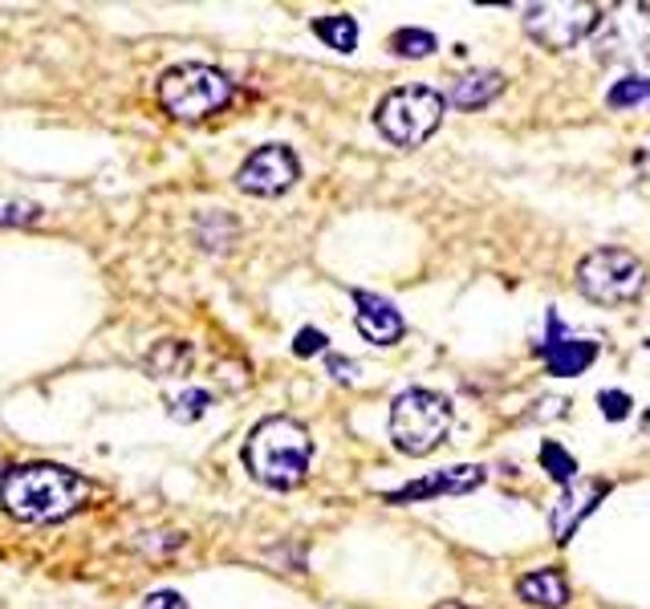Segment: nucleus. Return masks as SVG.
I'll use <instances>...</instances> for the list:
<instances>
[{"label":"nucleus","instance_id":"obj_1","mask_svg":"<svg viewBox=\"0 0 650 609\" xmlns=\"http://www.w3.org/2000/svg\"><path fill=\"white\" fill-rule=\"evenodd\" d=\"M90 500V480L61 463H21L0 476V508L24 525H58Z\"/></svg>","mask_w":650,"mask_h":609},{"label":"nucleus","instance_id":"obj_2","mask_svg":"<svg viewBox=\"0 0 650 609\" xmlns=\"http://www.w3.org/2000/svg\"><path fill=\"white\" fill-rule=\"evenodd\" d=\"M309 459H313V439L289 415L260 419L249 431V443H244V468H249L252 480L272 488V492H293L309 476Z\"/></svg>","mask_w":650,"mask_h":609},{"label":"nucleus","instance_id":"obj_3","mask_svg":"<svg viewBox=\"0 0 650 609\" xmlns=\"http://www.w3.org/2000/svg\"><path fill=\"white\" fill-rule=\"evenodd\" d=\"M443 110H448V98L431 90V86H399V90H390L379 102L374 127H379V134L390 147L414 151V147H423L439 130Z\"/></svg>","mask_w":650,"mask_h":609},{"label":"nucleus","instance_id":"obj_4","mask_svg":"<svg viewBox=\"0 0 650 609\" xmlns=\"http://www.w3.org/2000/svg\"><path fill=\"white\" fill-rule=\"evenodd\" d=\"M451 431V402L436 390L411 387L390 402V439L402 456H431Z\"/></svg>","mask_w":650,"mask_h":609},{"label":"nucleus","instance_id":"obj_5","mask_svg":"<svg viewBox=\"0 0 650 609\" xmlns=\"http://www.w3.org/2000/svg\"><path fill=\"white\" fill-rule=\"evenodd\" d=\"M159 102H163V110L171 118L200 122V118H212L216 110H224L232 102V82L216 66L183 61V66L163 70V78H159Z\"/></svg>","mask_w":650,"mask_h":609},{"label":"nucleus","instance_id":"obj_6","mask_svg":"<svg viewBox=\"0 0 650 609\" xmlns=\"http://www.w3.org/2000/svg\"><path fill=\"white\" fill-rule=\"evenodd\" d=\"M578 289L593 304H634L647 293V264L627 248H593L578 264Z\"/></svg>","mask_w":650,"mask_h":609},{"label":"nucleus","instance_id":"obj_7","mask_svg":"<svg viewBox=\"0 0 650 609\" xmlns=\"http://www.w3.org/2000/svg\"><path fill=\"white\" fill-rule=\"evenodd\" d=\"M602 9L586 4V0H549V4H529L524 9V33L541 49L566 53V49L581 46L586 37L598 29Z\"/></svg>","mask_w":650,"mask_h":609},{"label":"nucleus","instance_id":"obj_8","mask_svg":"<svg viewBox=\"0 0 650 609\" xmlns=\"http://www.w3.org/2000/svg\"><path fill=\"white\" fill-rule=\"evenodd\" d=\"M593 58L606 66L618 61H650V9L647 4H614L598 17L590 33Z\"/></svg>","mask_w":650,"mask_h":609},{"label":"nucleus","instance_id":"obj_9","mask_svg":"<svg viewBox=\"0 0 650 609\" xmlns=\"http://www.w3.org/2000/svg\"><path fill=\"white\" fill-rule=\"evenodd\" d=\"M301 179V163H297V154L284 147V142H264L257 151L240 163L237 171V188L244 196H257V200H272V196H281L289 191Z\"/></svg>","mask_w":650,"mask_h":609},{"label":"nucleus","instance_id":"obj_10","mask_svg":"<svg viewBox=\"0 0 650 609\" xmlns=\"http://www.w3.org/2000/svg\"><path fill=\"white\" fill-rule=\"evenodd\" d=\"M537 353H541V362H544L549 375L578 378V375H586L593 362H598V341L573 338V333H566L561 317L549 313V338L537 346Z\"/></svg>","mask_w":650,"mask_h":609},{"label":"nucleus","instance_id":"obj_11","mask_svg":"<svg viewBox=\"0 0 650 609\" xmlns=\"http://www.w3.org/2000/svg\"><path fill=\"white\" fill-rule=\"evenodd\" d=\"M488 471L480 463H460V468L431 471L423 480L402 483L399 492H387V505H414V500H431V496H468L484 483Z\"/></svg>","mask_w":650,"mask_h":609},{"label":"nucleus","instance_id":"obj_12","mask_svg":"<svg viewBox=\"0 0 650 609\" xmlns=\"http://www.w3.org/2000/svg\"><path fill=\"white\" fill-rule=\"evenodd\" d=\"M610 496V480H573L566 492L557 496L553 516H549V528H553L557 545H569L573 532L581 528V520L593 512Z\"/></svg>","mask_w":650,"mask_h":609},{"label":"nucleus","instance_id":"obj_13","mask_svg":"<svg viewBox=\"0 0 650 609\" xmlns=\"http://www.w3.org/2000/svg\"><path fill=\"white\" fill-rule=\"evenodd\" d=\"M354 304H358L354 326H358V333L370 341V346H394V341L407 333V321H402V313L387 301V297L362 293V289H358Z\"/></svg>","mask_w":650,"mask_h":609},{"label":"nucleus","instance_id":"obj_14","mask_svg":"<svg viewBox=\"0 0 650 609\" xmlns=\"http://www.w3.org/2000/svg\"><path fill=\"white\" fill-rule=\"evenodd\" d=\"M517 593L524 606L537 609H566L569 601V581L561 569H532L517 581Z\"/></svg>","mask_w":650,"mask_h":609},{"label":"nucleus","instance_id":"obj_15","mask_svg":"<svg viewBox=\"0 0 650 609\" xmlns=\"http://www.w3.org/2000/svg\"><path fill=\"white\" fill-rule=\"evenodd\" d=\"M500 90H504V73L476 70V73H468L463 82H456L451 106H460V110H484L492 98H500Z\"/></svg>","mask_w":650,"mask_h":609},{"label":"nucleus","instance_id":"obj_16","mask_svg":"<svg viewBox=\"0 0 650 609\" xmlns=\"http://www.w3.org/2000/svg\"><path fill=\"white\" fill-rule=\"evenodd\" d=\"M191 370V341L183 338H163L154 341L147 353V375L151 378H179Z\"/></svg>","mask_w":650,"mask_h":609},{"label":"nucleus","instance_id":"obj_17","mask_svg":"<svg viewBox=\"0 0 650 609\" xmlns=\"http://www.w3.org/2000/svg\"><path fill=\"white\" fill-rule=\"evenodd\" d=\"M313 37H321L330 49L338 53H354L358 49V21L346 17V12H333V17H318L313 21Z\"/></svg>","mask_w":650,"mask_h":609},{"label":"nucleus","instance_id":"obj_18","mask_svg":"<svg viewBox=\"0 0 650 609\" xmlns=\"http://www.w3.org/2000/svg\"><path fill=\"white\" fill-rule=\"evenodd\" d=\"M606 106H610V110H634V106H650V78H642V73H627L622 82L610 86Z\"/></svg>","mask_w":650,"mask_h":609},{"label":"nucleus","instance_id":"obj_19","mask_svg":"<svg viewBox=\"0 0 650 609\" xmlns=\"http://www.w3.org/2000/svg\"><path fill=\"white\" fill-rule=\"evenodd\" d=\"M541 468L549 471V480L561 483V488H569V483L578 480V459L569 456L557 439H544L541 443Z\"/></svg>","mask_w":650,"mask_h":609},{"label":"nucleus","instance_id":"obj_20","mask_svg":"<svg viewBox=\"0 0 650 609\" xmlns=\"http://www.w3.org/2000/svg\"><path fill=\"white\" fill-rule=\"evenodd\" d=\"M439 49L436 33H427V29H399V33L390 37V53L394 58H431Z\"/></svg>","mask_w":650,"mask_h":609},{"label":"nucleus","instance_id":"obj_21","mask_svg":"<svg viewBox=\"0 0 650 609\" xmlns=\"http://www.w3.org/2000/svg\"><path fill=\"white\" fill-rule=\"evenodd\" d=\"M46 216V208L33 200H17V196H0V228H24Z\"/></svg>","mask_w":650,"mask_h":609},{"label":"nucleus","instance_id":"obj_22","mask_svg":"<svg viewBox=\"0 0 650 609\" xmlns=\"http://www.w3.org/2000/svg\"><path fill=\"white\" fill-rule=\"evenodd\" d=\"M208 407H212V395L208 390H200V387H191V390H183L176 402H171V419L176 422H196V419H203L208 415Z\"/></svg>","mask_w":650,"mask_h":609},{"label":"nucleus","instance_id":"obj_23","mask_svg":"<svg viewBox=\"0 0 650 609\" xmlns=\"http://www.w3.org/2000/svg\"><path fill=\"white\" fill-rule=\"evenodd\" d=\"M630 407H634V402H630L627 390H602V395H598V410H602L610 422L630 419Z\"/></svg>","mask_w":650,"mask_h":609},{"label":"nucleus","instance_id":"obj_24","mask_svg":"<svg viewBox=\"0 0 650 609\" xmlns=\"http://www.w3.org/2000/svg\"><path fill=\"white\" fill-rule=\"evenodd\" d=\"M326 346H330V338H326L321 329H313V326H306L293 338V353H297V358H313V353H326Z\"/></svg>","mask_w":650,"mask_h":609},{"label":"nucleus","instance_id":"obj_25","mask_svg":"<svg viewBox=\"0 0 650 609\" xmlns=\"http://www.w3.org/2000/svg\"><path fill=\"white\" fill-rule=\"evenodd\" d=\"M142 609H191V606L183 601V593H176V589H154L151 598L142 601Z\"/></svg>","mask_w":650,"mask_h":609},{"label":"nucleus","instance_id":"obj_26","mask_svg":"<svg viewBox=\"0 0 650 609\" xmlns=\"http://www.w3.org/2000/svg\"><path fill=\"white\" fill-rule=\"evenodd\" d=\"M330 362V375L338 378V382H354V375H358V362H350V358H342V353H330L326 358Z\"/></svg>","mask_w":650,"mask_h":609},{"label":"nucleus","instance_id":"obj_27","mask_svg":"<svg viewBox=\"0 0 650 609\" xmlns=\"http://www.w3.org/2000/svg\"><path fill=\"white\" fill-rule=\"evenodd\" d=\"M634 167H639L642 176H647V179H650V139H647V142H642L639 151H634Z\"/></svg>","mask_w":650,"mask_h":609},{"label":"nucleus","instance_id":"obj_28","mask_svg":"<svg viewBox=\"0 0 650 609\" xmlns=\"http://www.w3.org/2000/svg\"><path fill=\"white\" fill-rule=\"evenodd\" d=\"M436 609H472V606H463V601H443V606H436Z\"/></svg>","mask_w":650,"mask_h":609},{"label":"nucleus","instance_id":"obj_29","mask_svg":"<svg viewBox=\"0 0 650 609\" xmlns=\"http://www.w3.org/2000/svg\"><path fill=\"white\" fill-rule=\"evenodd\" d=\"M642 435H647V439H650V410H647V415H642Z\"/></svg>","mask_w":650,"mask_h":609},{"label":"nucleus","instance_id":"obj_30","mask_svg":"<svg viewBox=\"0 0 650 609\" xmlns=\"http://www.w3.org/2000/svg\"><path fill=\"white\" fill-rule=\"evenodd\" d=\"M647 350H650V341H647Z\"/></svg>","mask_w":650,"mask_h":609}]
</instances>
